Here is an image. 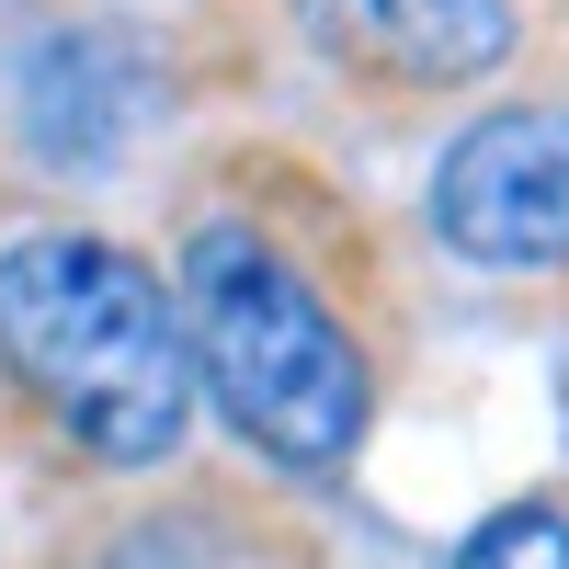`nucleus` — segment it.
Returning a JSON list of instances; mask_svg holds the SVG:
<instances>
[{
	"instance_id": "1",
	"label": "nucleus",
	"mask_w": 569,
	"mask_h": 569,
	"mask_svg": "<svg viewBox=\"0 0 569 569\" xmlns=\"http://www.w3.org/2000/svg\"><path fill=\"white\" fill-rule=\"evenodd\" d=\"M0 365L103 467H160L182 445V410H194L182 308L137 251L80 240V228L0 251Z\"/></svg>"
},
{
	"instance_id": "2",
	"label": "nucleus",
	"mask_w": 569,
	"mask_h": 569,
	"mask_svg": "<svg viewBox=\"0 0 569 569\" xmlns=\"http://www.w3.org/2000/svg\"><path fill=\"white\" fill-rule=\"evenodd\" d=\"M171 308H182V353H194L206 399L273 467H330L365 433V365L342 342V319L319 308V284L262 228H240V217L194 228Z\"/></svg>"
},
{
	"instance_id": "3",
	"label": "nucleus",
	"mask_w": 569,
	"mask_h": 569,
	"mask_svg": "<svg viewBox=\"0 0 569 569\" xmlns=\"http://www.w3.org/2000/svg\"><path fill=\"white\" fill-rule=\"evenodd\" d=\"M433 228L467 262H501V273L569 262V114L558 103L479 114L433 171Z\"/></svg>"
},
{
	"instance_id": "4",
	"label": "nucleus",
	"mask_w": 569,
	"mask_h": 569,
	"mask_svg": "<svg viewBox=\"0 0 569 569\" xmlns=\"http://www.w3.org/2000/svg\"><path fill=\"white\" fill-rule=\"evenodd\" d=\"M137 114H149V69H137L126 34H58V46H34V69H23V149L34 160L103 171L137 137Z\"/></svg>"
},
{
	"instance_id": "5",
	"label": "nucleus",
	"mask_w": 569,
	"mask_h": 569,
	"mask_svg": "<svg viewBox=\"0 0 569 569\" xmlns=\"http://www.w3.org/2000/svg\"><path fill=\"white\" fill-rule=\"evenodd\" d=\"M308 23L388 80H467L512 46V0H308Z\"/></svg>"
},
{
	"instance_id": "6",
	"label": "nucleus",
	"mask_w": 569,
	"mask_h": 569,
	"mask_svg": "<svg viewBox=\"0 0 569 569\" xmlns=\"http://www.w3.org/2000/svg\"><path fill=\"white\" fill-rule=\"evenodd\" d=\"M456 569H569V512L512 501V512H490V525L456 547Z\"/></svg>"
}]
</instances>
